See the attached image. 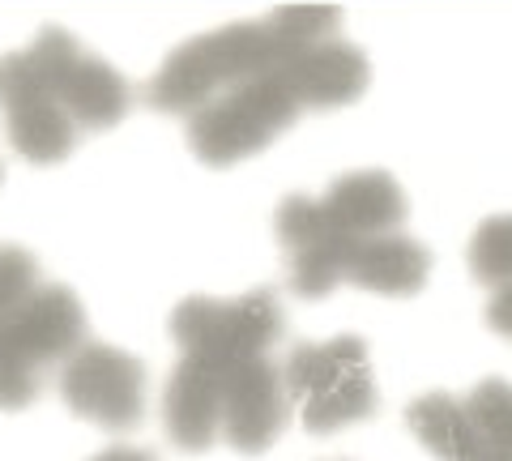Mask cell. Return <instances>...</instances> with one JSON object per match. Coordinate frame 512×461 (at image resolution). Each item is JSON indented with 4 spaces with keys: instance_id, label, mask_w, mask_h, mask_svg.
<instances>
[{
    "instance_id": "8",
    "label": "cell",
    "mask_w": 512,
    "mask_h": 461,
    "mask_svg": "<svg viewBox=\"0 0 512 461\" xmlns=\"http://www.w3.org/2000/svg\"><path fill=\"white\" fill-rule=\"evenodd\" d=\"M30 56L39 60L47 86L56 90L64 116L73 120L77 133H99L124 120L128 103H133V90H128V82L103 56L86 52L69 30H60V26L39 30V39L30 43Z\"/></svg>"
},
{
    "instance_id": "4",
    "label": "cell",
    "mask_w": 512,
    "mask_h": 461,
    "mask_svg": "<svg viewBox=\"0 0 512 461\" xmlns=\"http://www.w3.org/2000/svg\"><path fill=\"white\" fill-rule=\"evenodd\" d=\"M342 30V13L333 5H282L248 22L218 26L210 35L188 39L163 60L150 77L146 103L158 111H197L231 86H244L265 69L299 56L303 47L325 43Z\"/></svg>"
},
{
    "instance_id": "9",
    "label": "cell",
    "mask_w": 512,
    "mask_h": 461,
    "mask_svg": "<svg viewBox=\"0 0 512 461\" xmlns=\"http://www.w3.org/2000/svg\"><path fill=\"white\" fill-rule=\"evenodd\" d=\"M60 397L73 415L107 432H128L146 415V368L120 346L82 342L60 368Z\"/></svg>"
},
{
    "instance_id": "10",
    "label": "cell",
    "mask_w": 512,
    "mask_h": 461,
    "mask_svg": "<svg viewBox=\"0 0 512 461\" xmlns=\"http://www.w3.org/2000/svg\"><path fill=\"white\" fill-rule=\"evenodd\" d=\"M0 111L9 124L13 150L30 163H60L77 146V129L64 116V107L56 99V90L47 86V77L39 69V60L30 56V47L22 52L0 56Z\"/></svg>"
},
{
    "instance_id": "1",
    "label": "cell",
    "mask_w": 512,
    "mask_h": 461,
    "mask_svg": "<svg viewBox=\"0 0 512 461\" xmlns=\"http://www.w3.org/2000/svg\"><path fill=\"white\" fill-rule=\"evenodd\" d=\"M406 214V193L384 171H350L325 197H286L278 235L295 291L325 299L346 282L376 295H414L431 274V257L406 235Z\"/></svg>"
},
{
    "instance_id": "2",
    "label": "cell",
    "mask_w": 512,
    "mask_h": 461,
    "mask_svg": "<svg viewBox=\"0 0 512 461\" xmlns=\"http://www.w3.org/2000/svg\"><path fill=\"white\" fill-rule=\"evenodd\" d=\"M367 82H372L367 56L355 43L333 35L197 107L188 116V146L201 163L235 167L291 129L299 111L346 107L363 99Z\"/></svg>"
},
{
    "instance_id": "6",
    "label": "cell",
    "mask_w": 512,
    "mask_h": 461,
    "mask_svg": "<svg viewBox=\"0 0 512 461\" xmlns=\"http://www.w3.org/2000/svg\"><path fill=\"white\" fill-rule=\"evenodd\" d=\"M282 385L291 406L299 410L303 427L316 436L342 432V427L367 419L380 406L367 346L350 333L295 346L282 363Z\"/></svg>"
},
{
    "instance_id": "14",
    "label": "cell",
    "mask_w": 512,
    "mask_h": 461,
    "mask_svg": "<svg viewBox=\"0 0 512 461\" xmlns=\"http://www.w3.org/2000/svg\"><path fill=\"white\" fill-rule=\"evenodd\" d=\"M94 461H154L146 449H128V444H120V449H107V453H99Z\"/></svg>"
},
{
    "instance_id": "15",
    "label": "cell",
    "mask_w": 512,
    "mask_h": 461,
    "mask_svg": "<svg viewBox=\"0 0 512 461\" xmlns=\"http://www.w3.org/2000/svg\"><path fill=\"white\" fill-rule=\"evenodd\" d=\"M0 180H5V167H0Z\"/></svg>"
},
{
    "instance_id": "12",
    "label": "cell",
    "mask_w": 512,
    "mask_h": 461,
    "mask_svg": "<svg viewBox=\"0 0 512 461\" xmlns=\"http://www.w3.org/2000/svg\"><path fill=\"white\" fill-rule=\"evenodd\" d=\"M470 269L487 286V325L512 342V214L487 218L470 235Z\"/></svg>"
},
{
    "instance_id": "7",
    "label": "cell",
    "mask_w": 512,
    "mask_h": 461,
    "mask_svg": "<svg viewBox=\"0 0 512 461\" xmlns=\"http://www.w3.org/2000/svg\"><path fill=\"white\" fill-rule=\"evenodd\" d=\"M406 419L440 461H512V385L504 380H483L470 393H427Z\"/></svg>"
},
{
    "instance_id": "11",
    "label": "cell",
    "mask_w": 512,
    "mask_h": 461,
    "mask_svg": "<svg viewBox=\"0 0 512 461\" xmlns=\"http://www.w3.org/2000/svg\"><path fill=\"white\" fill-rule=\"evenodd\" d=\"M286 419H291V397H286L274 355H252L235 363L222 380L218 440H227L239 453H265L282 436Z\"/></svg>"
},
{
    "instance_id": "5",
    "label": "cell",
    "mask_w": 512,
    "mask_h": 461,
    "mask_svg": "<svg viewBox=\"0 0 512 461\" xmlns=\"http://www.w3.org/2000/svg\"><path fill=\"white\" fill-rule=\"evenodd\" d=\"M86 342V308L69 286L39 282L0 325V410H26L43 380Z\"/></svg>"
},
{
    "instance_id": "3",
    "label": "cell",
    "mask_w": 512,
    "mask_h": 461,
    "mask_svg": "<svg viewBox=\"0 0 512 461\" xmlns=\"http://www.w3.org/2000/svg\"><path fill=\"white\" fill-rule=\"evenodd\" d=\"M171 333L184 355L163 393L167 436L184 453H205L218 444L222 380L235 363L274 351L282 338V304L274 291H248L239 299L192 295L171 312Z\"/></svg>"
},
{
    "instance_id": "13",
    "label": "cell",
    "mask_w": 512,
    "mask_h": 461,
    "mask_svg": "<svg viewBox=\"0 0 512 461\" xmlns=\"http://www.w3.org/2000/svg\"><path fill=\"white\" fill-rule=\"evenodd\" d=\"M39 286V261L18 244H0V325L22 308V299Z\"/></svg>"
}]
</instances>
